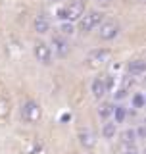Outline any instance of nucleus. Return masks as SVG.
Instances as JSON below:
<instances>
[{"mask_svg":"<svg viewBox=\"0 0 146 154\" xmlns=\"http://www.w3.org/2000/svg\"><path fill=\"white\" fill-rule=\"evenodd\" d=\"M85 12H87L85 0H65L56 8V17L60 19V23H73L75 25Z\"/></svg>","mask_w":146,"mask_h":154,"instance_id":"f257e3e1","label":"nucleus"},{"mask_svg":"<svg viewBox=\"0 0 146 154\" xmlns=\"http://www.w3.org/2000/svg\"><path fill=\"white\" fill-rule=\"evenodd\" d=\"M19 118L23 123L27 125H35L42 119V106L37 102L35 98H27L23 100V104L19 106Z\"/></svg>","mask_w":146,"mask_h":154,"instance_id":"f03ea898","label":"nucleus"},{"mask_svg":"<svg viewBox=\"0 0 146 154\" xmlns=\"http://www.w3.org/2000/svg\"><path fill=\"white\" fill-rule=\"evenodd\" d=\"M106 19V14L100 12V10H87L85 14H83V17L77 21V25H79V31L83 35H89L92 33L94 29L100 27V23Z\"/></svg>","mask_w":146,"mask_h":154,"instance_id":"7ed1b4c3","label":"nucleus"},{"mask_svg":"<svg viewBox=\"0 0 146 154\" xmlns=\"http://www.w3.org/2000/svg\"><path fill=\"white\" fill-rule=\"evenodd\" d=\"M111 58V50L108 46H98V48H92V50L87 54L85 58V64L90 69H100L102 66H106Z\"/></svg>","mask_w":146,"mask_h":154,"instance_id":"20e7f679","label":"nucleus"},{"mask_svg":"<svg viewBox=\"0 0 146 154\" xmlns=\"http://www.w3.org/2000/svg\"><path fill=\"white\" fill-rule=\"evenodd\" d=\"M33 56L41 66H52L54 62V52H52L50 42H46L44 38H37L33 42Z\"/></svg>","mask_w":146,"mask_h":154,"instance_id":"39448f33","label":"nucleus"},{"mask_svg":"<svg viewBox=\"0 0 146 154\" xmlns=\"http://www.w3.org/2000/svg\"><path fill=\"white\" fill-rule=\"evenodd\" d=\"M119 33H121V23H119V19H114V17L104 19L98 27V38L104 42L115 41L119 37Z\"/></svg>","mask_w":146,"mask_h":154,"instance_id":"423d86ee","label":"nucleus"},{"mask_svg":"<svg viewBox=\"0 0 146 154\" xmlns=\"http://www.w3.org/2000/svg\"><path fill=\"white\" fill-rule=\"evenodd\" d=\"M77 141H79L81 148L85 152H92L96 148V143H98V135L90 127H81L79 131H77Z\"/></svg>","mask_w":146,"mask_h":154,"instance_id":"0eeeda50","label":"nucleus"},{"mask_svg":"<svg viewBox=\"0 0 146 154\" xmlns=\"http://www.w3.org/2000/svg\"><path fill=\"white\" fill-rule=\"evenodd\" d=\"M90 93H92V96H94L96 100H102L106 94L110 93V89H108V83H106V77H104V73H102V75H96L94 79L90 81Z\"/></svg>","mask_w":146,"mask_h":154,"instance_id":"6e6552de","label":"nucleus"},{"mask_svg":"<svg viewBox=\"0 0 146 154\" xmlns=\"http://www.w3.org/2000/svg\"><path fill=\"white\" fill-rule=\"evenodd\" d=\"M33 29H35L37 35H46L52 29V21H50L46 12H38L35 16V19H33Z\"/></svg>","mask_w":146,"mask_h":154,"instance_id":"1a4fd4ad","label":"nucleus"},{"mask_svg":"<svg viewBox=\"0 0 146 154\" xmlns=\"http://www.w3.org/2000/svg\"><path fill=\"white\" fill-rule=\"evenodd\" d=\"M50 46H52L54 56H58V58H65L69 54V42H67V37H64V35H54Z\"/></svg>","mask_w":146,"mask_h":154,"instance_id":"9d476101","label":"nucleus"},{"mask_svg":"<svg viewBox=\"0 0 146 154\" xmlns=\"http://www.w3.org/2000/svg\"><path fill=\"white\" fill-rule=\"evenodd\" d=\"M117 137H119V143L123 144V148H133V146H137L138 137H137V131H135L133 127L123 129L121 133H117Z\"/></svg>","mask_w":146,"mask_h":154,"instance_id":"9b49d317","label":"nucleus"},{"mask_svg":"<svg viewBox=\"0 0 146 154\" xmlns=\"http://www.w3.org/2000/svg\"><path fill=\"white\" fill-rule=\"evenodd\" d=\"M117 133H119V125L115 123L114 119H108V122L102 123L100 135H102V139H104V141H114V139L117 137Z\"/></svg>","mask_w":146,"mask_h":154,"instance_id":"f8f14e48","label":"nucleus"},{"mask_svg":"<svg viewBox=\"0 0 146 154\" xmlns=\"http://www.w3.org/2000/svg\"><path fill=\"white\" fill-rule=\"evenodd\" d=\"M127 73L129 77H142L146 75V60H129L127 62Z\"/></svg>","mask_w":146,"mask_h":154,"instance_id":"ddd939ff","label":"nucleus"},{"mask_svg":"<svg viewBox=\"0 0 146 154\" xmlns=\"http://www.w3.org/2000/svg\"><path fill=\"white\" fill-rule=\"evenodd\" d=\"M114 108H115V102H110V100H102V102L98 104V118L102 119V122H108V119H111Z\"/></svg>","mask_w":146,"mask_h":154,"instance_id":"4468645a","label":"nucleus"},{"mask_svg":"<svg viewBox=\"0 0 146 154\" xmlns=\"http://www.w3.org/2000/svg\"><path fill=\"white\" fill-rule=\"evenodd\" d=\"M127 108H125L123 104H115V108H114V114H111V119H114L115 123H125V119H127Z\"/></svg>","mask_w":146,"mask_h":154,"instance_id":"2eb2a0df","label":"nucleus"},{"mask_svg":"<svg viewBox=\"0 0 146 154\" xmlns=\"http://www.w3.org/2000/svg\"><path fill=\"white\" fill-rule=\"evenodd\" d=\"M131 106L135 110H140V108H146V96L144 93H135L131 96Z\"/></svg>","mask_w":146,"mask_h":154,"instance_id":"dca6fc26","label":"nucleus"},{"mask_svg":"<svg viewBox=\"0 0 146 154\" xmlns=\"http://www.w3.org/2000/svg\"><path fill=\"white\" fill-rule=\"evenodd\" d=\"M73 33H75V25H73V23H62V25H60V35L71 37Z\"/></svg>","mask_w":146,"mask_h":154,"instance_id":"f3484780","label":"nucleus"},{"mask_svg":"<svg viewBox=\"0 0 146 154\" xmlns=\"http://www.w3.org/2000/svg\"><path fill=\"white\" fill-rule=\"evenodd\" d=\"M121 154H142V150H138L137 146H133V148H123Z\"/></svg>","mask_w":146,"mask_h":154,"instance_id":"a211bd4d","label":"nucleus"},{"mask_svg":"<svg viewBox=\"0 0 146 154\" xmlns=\"http://www.w3.org/2000/svg\"><path fill=\"white\" fill-rule=\"evenodd\" d=\"M65 119H71V114H64V116H60V122H65Z\"/></svg>","mask_w":146,"mask_h":154,"instance_id":"6ab92c4d","label":"nucleus"},{"mask_svg":"<svg viewBox=\"0 0 146 154\" xmlns=\"http://www.w3.org/2000/svg\"><path fill=\"white\" fill-rule=\"evenodd\" d=\"M137 2H138V4H146V0H137Z\"/></svg>","mask_w":146,"mask_h":154,"instance_id":"aec40b11","label":"nucleus"},{"mask_svg":"<svg viewBox=\"0 0 146 154\" xmlns=\"http://www.w3.org/2000/svg\"><path fill=\"white\" fill-rule=\"evenodd\" d=\"M96 2H111V0H96Z\"/></svg>","mask_w":146,"mask_h":154,"instance_id":"412c9836","label":"nucleus"},{"mask_svg":"<svg viewBox=\"0 0 146 154\" xmlns=\"http://www.w3.org/2000/svg\"><path fill=\"white\" fill-rule=\"evenodd\" d=\"M71 154H81V152H71Z\"/></svg>","mask_w":146,"mask_h":154,"instance_id":"4be33fe9","label":"nucleus"},{"mask_svg":"<svg viewBox=\"0 0 146 154\" xmlns=\"http://www.w3.org/2000/svg\"><path fill=\"white\" fill-rule=\"evenodd\" d=\"M142 154H146V148H144V150H142Z\"/></svg>","mask_w":146,"mask_h":154,"instance_id":"5701e85b","label":"nucleus"}]
</instances>
